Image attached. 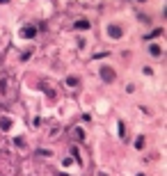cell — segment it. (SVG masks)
I'll return each mask as SVG.
<instances>
[{
	"label": "cell",
	"instance_id": "obj_14",
	"mask_svg": "<svg viewBox=\"0 0 167 176\" xmlns=\"http://www.w3.org/2000/svg\"><path fill=\"white\" fill-rule=\"evenodd\" d=\"M37 155H53L48 149H37Z\"/></svg>",
	"mask_w": 167,
	"mask_h": 176
},
{
	"label": "cell",
	"instance_id": "obj_9",
	"mask_svg": "<svg viewBox=\"0 0 167 176\" xmlns=\"http://www.w3.org/2000/svg\"><path fill=\"white\" fill-rule=\"evenodd\" d=\"M160 34H165V32H162L160 28H158V30H153L151 34H144V39H156V37H160Z\"/></svg>",
	"mask_w": 167,
	"mask_h": 176
},
{
	"label": "cell",
	"instance_id": "obj_12",
	"mask_svg": "<svg viewBox=\"0 0 167 176\" xmlns=\"http://www.w3.org/2000/svg\"><path fill=\"white\" fill-rule=\"evenodd\" d=\"M135 149H144V137H142V135L135 140Z\"/></svg>",
	"mask_w": 167,
	"mask_h": 176
},
{
	"label": "cell",
	"instance_id": "obj_1",
	"mask_svg": "<svg viewBox=\"0 0 167 176\" xmlns=\"http://www.w3.org/2000/svg\"><path fill=\"white\" fill-rule=\"evenodd\" d=\"M16 96H18V83H16V78L11 73L0 76V105L9 108L16 101Z\"/></svg>",
	"mask_w": 167,
	"mask_h": 176
},
{
	"label": "cell",
	"instance_id": "obj_5",
	"mask_svg": "<svg viewBox=\"0 0 167 176\" xmlns=\"http://www.w3.org/2000/svg\"><path fill=\"white\" fill-rule=\"evenodd\" d=\"M89 21H85V18H80V21H76L73 23V30H89Z\"/></svg>",
	"mask_w": 167,
	"mask_h": 176
},
{
	"label": "cell",
	"instance_id": "obj_17",
	"mask_svg": "<svg viewBox=\"0 0 167 176\" xmlns=\"http://www.w3.org/2000/svg\"><path fill=\"white\" fill-rule=\"evenodd\" d=\"M137 176H144V174H137Z\"/></svg>",
	"mask_w": 167,
	"mask_h": 176
},
{
	"label": "cell",
	"instance_id": "obj_10",
	"mask_svg": "<svg viewBox=\"0 0 167 176\" xmlns=\"http://www.w3.org/2000/svg\"><path fill=\"white\" fill-rule=\"evenodd\" d=\"M117 126H119V137H121V140H126V124H124V121H119Z\"/></svg>",
	"mask_w": 167,
	"mask_h": 176
},
{
	"label": "cell",
	"instance_id": "obj_7",
	"mask_svg": "<svg viewBox=\"0 0 167 176\" xmlns=\"http://www.w3.org/2000/svg\"><path fill=\"white\" fill-rule=\"evenodd\" d=\"M73 140H76V142H83L85 140V130L83 128H73Z\"/></svg>",
	"mask_w": 167,
	"mask_h": 176
},
{
	"label": "cell",
	"instance_id": "obj_2",
	"mask_svg": "<svg viewBox=\"0 0 167 176\" xmlns=\"http://www.w3.org/2000/svg\"><path fill=\"white\" fill-rule=\"evenodd\" d=\"M99 73H101V80H103V83H112V80H115V69H110V67L99 69Z\"/></svg>",
	"mask_w": 167,
	"mask_h": 176
},
{
	"label": "cell",
	"instance_id": "obj_15",
	"mask_svg": "<svg viewBox=\"0 0 167 176\" xmlns=\"http://www.w3.org/2000/svg\"><path fill=\"white\" fill-rule=\"evenodd\" d=\"M7 2H9V0H0V5H7Z\"/></svg>",
	"mask_w": 167,
	"mask_h": 176
},
{
	"label": "cell",
	"instance_id": "obj_6",
	"mask_svg": "<svg viewBox=\"0 0 167 176\" xmlns=\"http://www.w3.org/2000/svg\"><path fill=\"white\" fill-rule=\"evenodd\" d=\"M11 128V119L9 117H0V130H9Z\"/></svg>",
	"mask_w": 167,
	"mask_h": 176
},
{
	"label": "cell",
	"instance_id": "obj_4",
	"mask_svg": "<svg viewBox=\"0 0 167 176\" xmlns=\"http://www.w3.org/2000/svg\"><path fill=\"white\" fill-rule=\"evenodd\" d=\"M108 34L112 37V39H119L121 37V28L119 25H108Z\"/></svg>",
	"mask_w": 167,
	"mask_h": 176
},
{
	"label": "cell",
	"instance_id": "obj_3",
	"mask_svg": "<svg viewBox=\"0 0 167 176\" xmlns=\"http://www.w3.org/2000/svg\"><path fill=\"white\" fill-rule=\"evenodd\" d=\"M37 32H39V28H37V25H25L21 30V37H23V39H34Z\"/></svg>",
	"mask_w": 167,
	"mask_h": 176
},
{
	"label": "cell",
	"instance_id": "obj_8",
	"mask_svg": "<svg viewBox=\"0 0 167 176\" xmlns=\"http://www.w3.org/2000/svg\"><path fill=\"white\" fill-rule=\"evenodd\" d=\"M67 85H69V87H78L80 80H78V78H73V76H69V78H67Z\"/></svg>",
	"mask_w": 167,
	"mask_h": 176
},
{
	"label": "cell",
	"instance_id": "obj_13",
	"mask_svg": "<svg viewBox=\"0 0 167 176\" xmlns=\"http://www.w3.org/2000/svg\"><path fill=\"white\" fill-rule=\"evenodd\" d=\"M30 55H32V51H23V53H21V60L25 62V60H30Z\"/></svg>",
	"mask_w": 167,
	"mask_h": 176
},
{
	"label": "cell",
	"instance_id": "obj_11",
	"mask_svg": "<svg viewBox=\"0 0 167 176\" xmlns=\"http://www.w3.org/2000/svg\"><path fill=\"white\" fill-rule=\"evenodd\" d=\"M160 48H158V46H151V48H149V55H153V57H160Z\"/></svg>",
	"mask_w": 167,
	"mask_h": 176
},
{
	"label": "cell",
	"instance_id": "obj_16",
	"mask_svg": "<svg viewBox=\"0 0 167 176\" xmlns=\"http://www.w3.org/2000/svg\"><path fill=\"white\" fill-rule=\"evenodd\" d=\"M137 2H144V0H137Z\"/></svg>",
	"mask_w": 167,
	"mask_h": 176
}]
</instances>
